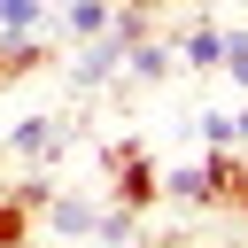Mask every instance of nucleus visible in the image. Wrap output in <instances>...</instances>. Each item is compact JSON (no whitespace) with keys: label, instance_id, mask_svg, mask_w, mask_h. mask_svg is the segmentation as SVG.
Segmentation results:
<instances>
[{"label":"nucleus","instance_id":"f257e3e1","mask_svg":"<svg viewBox=\"0 0 248 248\" xmlns=\"http://www.w3.org/2000/svg\"><path fill=\"white\" fill-rule=\"evenodd\" d=\"M108 202L132 209V217H147L163 202V170H155L147 147H108Z\"/></svg>","mask_w":248,"mask_h":248},{"label":"nucleus","instance_id":"f03ea898","mask_svg":"<svg viewBox=\"0 0 248 248\" xmlns=\"http://www.w3.org/2000/svg\"><path fill=\"white\" fill-rule=\"evenodd\" d=\"M202 194H209V209H240L248 202V155L240 147H202Z\"/></svg>","mask_w":248,"mask_h":248},{"label":"nucleus","instance_id":"7ed1b4c3","mask_svg":"<svg viewBox=\"0 0 248 248\" xmlns=\"http://www.w3.org/2000/svg\"><path fill=\"white\" fill-rule=\"evenodd\" d=\"M116 70H124V46H116L108 31L78 39V62H70V78H78V85H101V78H116Z\"/></svg>","mask_w":248,"mask_h":248},{"label":"nucleus","instance_id":"20e7f679","mask_svg":"<svg viewBox=\"0 0 248 248\" xmlns=\"http://www.w3.org/2000/svg\"><path fill=\"white\" fill-rule=\"evenodd\" d=\"M93 202L85 194H46V225H54V240H93Z\"/></svg>","mask_w":248,"mask_h":248},{"label":"nucleus","instance_id":"39448f33","mask_svg":"<svg viewBox=\"0 0 248 248\" xmlns=\"http://www.w3.org/2000/svg\"><path fill=\"white\" fill-rule=\"evenodd\" d=\"M8 147L31 155V163H54V155H62V124H54V116H23V124L8 132Z\"/></svg>","mask_w":248,"mask_h":248},{"label":"nucleus","instance_id":"423d86ee","mask_svg":"<svg viewBox=\"0 0 248 248\" xmlns=\"http://www.w3.org/2000/svg\"><path fill=\"white\" fill-rule=\"evenodd\" d=\"M54 62V46L31 31V39H0V85H16V78H31V70H46Z\"/></svg>","mask_w":248,"mask_h":248},{"label":"nucleus","instance_id":"0eeeda50","mask_svg":"<svg viewBox=\"0 0 248 248\" xmlns=\"http://www.w3.org/2000/svg\"><path fill=\"white\" fill-rule=\"evenodd\" d=\"M170 54H178L186 70H217V62H225V31H217V23H194V31H186Z\"/></svg>","mask_w":248,"mask_h":248},{"label":"nucleus","instance_id":"6e6552de","mask_svg":"<svg viewBox=\"0 0 248 248\" xmlns=\"http://www.w3.org/2000/svg\"><path fill=\"white\" fill-rule=\"evenodd\" d=\"M170 62H178V54H170L163 39H140V46L124 54V78H140V85H155V78H170Z\"/></svg>","mask_w":248,"mask_h":248},{"label":"nucleus","instance_id":"1a4fd4ad","mask_svg":"<svg viewBox=\"0 0 248 248\" xmlns=\"http://www.w3.org/2000/svg\"><path fill=\"white\" fill-rule=\"evenodd\" d=\"M108 16H116L108 0H70V8H62V31H70V39H93V31H108Z\"/></svg>","mask_w":248,"mask_h":248},{"label":"nucleus","instance_id":"9d476101","mask_svg":"<svg viewBox=\"0 0 248 248\" xmlns=\"http://www.w3.org/2000/svg\"><path fill=\"white\" fill-rule=\"evenodd\" d=\"M46 23V0H0V39H31Z\"/></svg>","mask_w":248,"mask_h":248},{"label":"nucleus","instance_id":"9b49d317","mask_svg":"<svg viewBox=\"0 0 248 248\" xmlns=\"http://www.w3.org/2000/svg\"><path fill=\"white\" fill-rule=\"evenodd\" d=\"M163 194H170V202H186V209H209V194H202V163L163 170Z\"/></svg>","mask_w":248,"mask_h":248},{"label":"nucleus","instance_id":"f8f14e48","mask_svg":"<svg viewBox=\"0 0 248 248\" xmlns=\"http://www.w3.org/2000/svg\"><path fill=\"white\" fill-rule=\"evenodd\" d=\"M0 248H31V209L16 194H0Z\"/></svg>","mask_w":248,"mask_h":248},{"label":"nucleus","instance_id":"ddd939ff","mask_svg":"<svg viewBox=\"0 0 248 248\" xmlns=\"http://www.w3.org/2000/svg\"><path fill=\"white\" fill-rule=\"evenodd\" d=\"M217 70H225V78L248 93V31H225V62H217Z\"/></svg>","mask_w":248,"mask_h":248},{"label":"nucleus","instance_id":"4468645a","mask_svg":"<svg viewBox=\"0 0 248 248\" xmlns=\"http://www.w3.org/2000/svg\"><path fill=\"white\" fill-rule=\"evenodd\" d=\"M194 132H202V147H232V116H225V108H202Z\"/></svg>","mask_w":248,"mask_h":248},{"label":"nucleus","instance_id":"2eb2a0df","mask_svg":"<svg viewBox=\"0 0 248 248\" xmlns=\"http://www.w3.org/2000/svg\"><path fill=\"white\" fill-rule=\"evenodd\" d=\"M232 147L248 155V101H240V116H232Z\"/></svg>","mask_w":248,"mask_h":248},{"label":"nucleus","instance_id":"dca6fc26","mask_svg":"<svg viewBox=\"0 0 248 248\" xmlns=\"http://www.w3.org/2000/svg\"><path fill=\"white\" fill-rule=\"evenodd\" d=\"M108 8H132V16H155L163 0H108Z\"/></svg>","mask_w":248,"mask_h":248},{"label":"nucleus","instance_id":"f3484780","mask_svg":"<svg viewBox=\"0 0 248 248\" xmlns=\"http://www.w3.org/2000/svg\"><path fill=\"white\" fill-rule=\"evenodd\" d=\"M240 209H248V202H240Z\"/></svg>","mask_w":248,"mask_h":248}]
</instances>
